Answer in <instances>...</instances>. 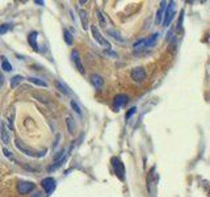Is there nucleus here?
Returning a JSON list of instances; mask_svg holds the SVG:
<instances>
[{
	"label": "nucleus",
	"mask_w": 210,
	"mask_h": 197,
	"mask_svg": "<svg viewBox=\"0 0 210 197\" xmlns=\"http://www.w3.org/2000/svg\"><path fill=\"white\" fill-rule=\"evenodd\" d=\"M158 38H159V34H158V33H154V34H151V36H148V37H146V38L138 39V41L133 45V47H134V50H137V51L144 50V49H150V47L155 46Z\"/></svg>",
	"instance_id": "1"
},
{
	"label": "nucleus",
	"mask_w": 210,
	"mask_h": 197,
	"mask_svg": "<svg viewBox=\"0 0 210 197\" xmlns=\"http://www.w3.org/2000/svg\"><path fill=\"white\" fill-rule=\"evenodd\" d=\"M175 13H176V3H175V2L167 3V8H165L164 17H163L161 24H163L164 26H169L171 21H172L173 17H175Z\"/></svg>",
	"instance_id": "2"
},
{
	"label": "nucleus",
	"mask_w": 210,
	"mask_h": 197,
	"mask_svg": "<svg viewBox=\"0 0 210 197\" xmlns=\"http://www.w3.org/2000/svg\"><path fill=\"white\" fill-rule=\"evenodd\" d=\"M112 167H113V171H114V173L117 175V177L120 179V180L124 181L125 180V167H124V163L120 160V158L117 156H113L112 158Z\"/></svg>",
	"instance_id": "3"
},
{
	"label": "nucleus",
	"mask_w": 210,
	"mask_h": 197,
	"mask_svg": "<svg viewBox=\"0 0 210 197\" xmlns=\"http://www.w3.org/2000/svg\"><path fill=\"white\" fill-rule=\"evenodd\" d=\"M91 33H92V36H93L95 41L97 42L100 46L107 47V49H110V43H109V41H108V39H105V37H103V34L99 32L97 26L91 25Z\"/></svg>",
	"instance_id": "4"
},
{
	"label": "nucleus",
	"mask_w": 210,
	"mask_h": 197,
	"mask_svg": "<svg viewBox=\"0 0 210 197\" xmlns=\"http://www.w3.org/2000/svg\"><path fill=\"white\" fill-rule=\"evenodd\" d=\"M36 184L32 181H19L17 183V192L20 195H28L32 191H34Z\"/></svg>",
	"instance_id": "5"
},
{
	"label": "nucleus",
	"mask_w": 210,
	"mask_h": 197,
	"mask_svg": "<svg viewBox=\"0 0 210 197\" xmlns=\"http://www.w3.org/2000/svg\"><path fill=\"white\" fill-rule=\"evenodd\" d=\"M41 187L43 188V191H45L47 195H51L52 192H54V189H55L56 184H55V180L52 177H45L41 181Z\"/></svg>",
	"instance_id": "6"
},
{
	"label": "nucleus",
	"mask_w": 210,
	"mask_h": 197,
	"mask_svg": "<svg viewBox=\"0 0 210 197\" xmlns=\"http://www.w3.org/2000/svg\"><path fill=\"white\" fill-rule=\"evenodd\" d=\"M131 79L137 83H142L146 79V71L143 67H135L131 70Z\"/></svg>",
	"instance_id": "7"
},
{
	"label": "nucleus",
	"mask_w": 210,
	"mask_h": 197,
	"mask_svg": "<svg viewBox=\"0 0 210 197\" xmlns=\"http://www.w3.org/2000/svg\"><path fill=\"white\" fill-rule=\"evenodd\" d=\"M128 103H129V96L125 95V93L116 95L114 96V100H113V104H114V108L116 109H120L122 107H125Z\"/></svg>",
	"instance_id": "8"
},
{
	"label": "nucleus",
	"mask_w": 210,
	"mask_h": 197,
	"mask_svg": "<svg viewBox=\"0 0 210 197\" xmlns=\"http://www.w3.org/2000/svg\"><path fill=\"white\" fill-rule=\"evenodd\" d=\"M71 60H72V63L75 64V67L76 70L80 74H84V67H83V63H81V59H80V54L76 51V50H72L71 53Z\"/></svg>",
	"instance_id": "9"
},
{
	"label": "nucleus",
	"mask_w": 210,
	"mask_h": 197,
	"mask_svg": "<svg viewBox=\"0 0 210 197\" xmlns=\"http://www.w3.org/2000/svg\"><path fill=\"white\" fill-rule=\"evenodd\" d=\"M15 146L17 147V148H19V150L21 151V152H23V154H25V155H29V156H33V158H36V156H38L37 154H34V152L32 151V150H30V148L29 147H26L25 146V144L23 143V142H21L20 141V139H15Z\"/></svg>",
	"instance_id": "10"
},
{
	"label": "nucleus",
	"mask_w": 210,
	"mask_h": 197,
	"mask_svg": "<svg viewBox=\"0 0 210 197\" xmlns=\"http://www.w3.org/2000/svg\"><path fill=\"white\" fill-rule=\"evenodd\" d=\"M165 8H167V2H161L159 9H158V12H156V17H155V23L156 24H161V21H163V17H164Z\"/></svg>",
	"instance_id": "11"
},
{
	"label": "nucleus",
	"mask_w": 210,
	"mask_h": 197,
	"mask_svg": "<svg viewBox=\"0 0 210 197\" xmlns=\"http://www.w3.org/2000/svg\"><path fill=\"white\" fill-rule=\"evenodd\" d=\"M91 83L93 84V87L96 89H101L103 87H104V79L97 75V74H93V75H91Z\"/></svg>",
	"instance_id": "12"
},
{
	"label": "nucleus",
	"mask_w": 210,
	"mask_h": 197,
	"mask_svg": "<svg viewBox=\"0 0 210 197\" xmlns=\"http://www.w3.org/2000/svg\"><path fill=\"white\" fill-rule=\"evenodd\" d=\"M37 38H38V33H37V32L29 33V36H28V42H29V45L33 47L34 51H39L38 45H37Z\"/></svg>",
	"instance_id": "13"
},
{
	"label": "nucleus",
	"mask_w": 210,
	"mask_h": 197,
	"mask_svg": "<svg viewBox=\"0 0 210 197\" xmlns=\"http://www.w3.org/2000/svg\"><path fill=\"white\" fill-rule=\"evenodd\" d=\"M0 137H2V141L4 143L9 142V134H8L7 126H5V124H4V122H2V124H0Z\"/></svg>",
	"instance_id": "14"
},
{
	"label": "nucleus",
	"mask_w": 210,
	"mask_h": 197,
	"mask_svg": "<svg viewBox=\"0 0 210 197\" xmlns=\"http://www.w3.org/2000/svg\"><path fill=\"white\" fill-rule=\"evenodd\" d=\"M107 34H108V36H110V37H113L118 42H125V38H122L121 33L117 32V30H114V29H107Z\"/></svg>",
	"instance_id": "15"
},
{
	"label": "nucleus",
	"mask_w": 210,
	"mask_h": 197,
	"mask_svg": "<svg viewBox=\"0 0 210 197\" xmlns=\"http://www.w3.org/2000/svg\"><path fill=\"white\" fill-rule=\"evenodd\" d=\"M79 16H80V20H81L83 29H87V28H88V16H87V12L80 9V11H79Z\"/></svg>",
	"instance_id": "16"
},
{
	"label": "nucleus",
	"mask_w": 210,
	"mask_h": 197,
	"mask_svg": "<svg viewBox=\"0 0 210 197\" xmlns=\"http://www.w3.org/2000/svg\"><path fill=\"white\" fill-rule=\"evenodd\" d=\"M66 124H67V129L71 134L75 133V121H74V118L71 116L66 117Z\"/></svg>",
	"instance_id": "17"
},
{
	"label": "nucleus",
	"mask_w": 210,
	"mask_h": 197,
	"mask_svg": "<svg viewBox=\"0 0 210 197\" xmlns=\"http://www.w3.org/2000/svg\"><path fill=\"white\" fill-rule=\"evenodd\" d=\"M63 37H64V42L67 43V45L71 46L72 43H74V38H72V34L68 32L67 29H64L63 30Z\"/></svg>",
	"instance_id": "18"
},
{
	"label": "nucleus",
	"mask_w": 210,
	"mask_h": 197,
	"mask_svg": "<svg viewBox=\"0 0 210 197\" xmlns=\"http://www.w3.org/2000/svg\"><path fill=\"white\" fill-rule=\"evenodd\" d=\"M28 80L30 83H33V84L38 86V87H43V88H45V87H47V83L41 80V79H38V78H28Z\"/></svg>",
	"instance_id": "19"
},
{
	"label": "nucleus",
	"mask_w": 210,
	"mask_h": 197,
	"mask_svg": "<svg viewBox=\"0 0 210 197\" xmlns=\"http://www.w3.org/2000/svg\"><path fill=\"white\" fill-rule=\"evenodd\" d=\"M64 162H66V156H62V158H60L59 160H55V163L50 166V167H49V171H54V170H56V168L62 167Z\"/></svg>",
	"instance_id": "20"
},
{
	"label": "nucleus",
	"mask_w": 210,
	"mask_h": 197,
	"mask_svg": "<svg viewBox=\"0 0 210 197\" xmlns=\"http://www.w3.org/2000/svg\"><path fill=\"white\" fill-rule=\"evenodd\" d=\"M23 79H24V78L21 76V75H16V76H13V78L11 79V88H16V87L21 83V80H23Z\"/></svg>",
	"instance_id": "21"
},
{
	"label": "nucleus",
	"mask_w": 210,
	"mask_h": 197,
	"mask_svg": "<svg viewBox=\"0 0 210 197\" xmlns=\"http://www.w3.org/2000/svg\"><path fill=\"white\" fill-rule=\"evenodd\" d=\"M55 86H56V88H58L60 92H62V93H64V95H70V91H68V88L67 87H66L63 83H60V82H58V80H55Z\"/></svg>",
	"instance_id": "22"
},
{
	"label": "nucleus",
	"mask_w": 210,
	"mask_h": 197,
	"mask_svg": "<svg viewBox=\"0 0 210 197\" xmlns=\"http://www.w3.org/2000/svg\"><path fill=\"white\" fill-rule=\"evenodd\" d=\"M3 58V63H2V66H3V70L4 71H7V72H9V71H12V66H11V63L8 62V60L5 59V57H2Z\"/></svg>",
	"instance_id": "23"
},
{
	"label": "nucleus",
	"mask_w": 210,
	"mask_h": 197,
	"mask_svg": "<svg viewBox=\"0 0 210 197\" xmlns=\"http://www.w3.org/2000/svg\"><path fill=\"white\" fill-rule=\"evenodd\" d=\"M97 19H99V21H100V25H101L103 28H105V26H107V19H105V16H104L103 12L97 11Z\"/></svg>",
	"instance_id": "24"
},
{
	"label": "nucleus",
	"mask_w": 210,
	"mask_h": 197,
	"mask_svg": "<svg viewBox=\"0 0 210 197\" xmlns=\"http://www.w3.org/2000/svg\"><path fill=\"white\" fill-rule=\"evenodd\" d=\"M70 104H71L72 111L75 112V113H78L79 116H81V109H80V107H79V105H78V103L75 101V100H71V103H70Z\"/></svg>",
	"instance_id": "25"
},
{
	"label": "nucleus",
	"mask_w": 210,
	"mask_h": 197,
	"mask_svg": "<svg viewBox=\"0 0 210 197\" xmlns=\"http://www.w3.org/2000/svg\"><path fill=\"white\" fill-rule=\"evenodd\" d=\"M12 28V24H3L0 25V34H5Z\"/></svg>",
	"instance_id": "26"
},
{
	"label": "nucleus",
	"mask_w": 210,
	"mask_h": 197,
	"mask_svg": "<svg viewBox=\"0 0 210 197\" xmlns=\"http://www.w3.org/2000/svg\"><path fill=\"white\" fill-rule=\"evenodd\" d=\"M135 112H137V108H135V107H133V108H130L129 109V112L128 113H126V120H129V118L131 117V116H133L134 115V113Z\"/></svg>",
	"instance_id": "27"
},
{
	"label": "nucleus",
	"mask_w": 210,
	"mask_h": 197,
	"mask_svg": "<svg viewBox=\"0 0 210 197\" xmlns=\"http://www.w3.org/2000/svg\"><path fill=\"white\" fill-rule=\"evenodd\" d=\"M3 152H4V155H5V156L8 158V159H12V158H13V156H12V154H11V151H9V150H7L5 147L3 148Z\"/></svg>",
	"instance_id": "28"
},
{
	"label": "nucleus",
	"mask_w": 210,
	"mask_h": 197,
	"mask_svg": "<svg viewBox=\"0 0 210 197\" xmlns=\"http://www.w3.org/2000/svg\"><path fill=\"white\" fill-rule=\"evenodd\" d=\"M3 83H4V76L0 74V84H3Z\"/></svg>",
	"instance_id": "29"
}]
</instances>
